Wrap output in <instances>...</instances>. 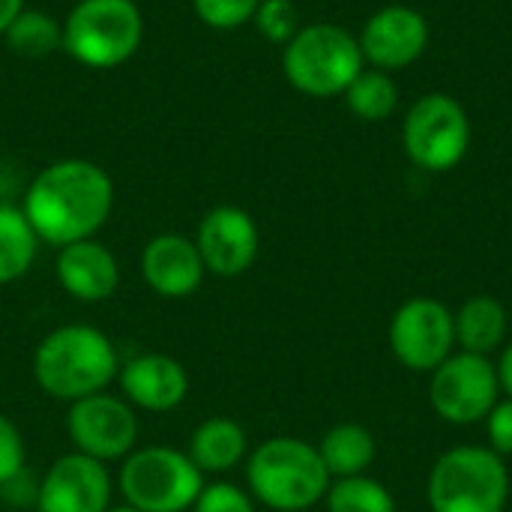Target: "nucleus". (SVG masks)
I'll return each instance as SVG.
<instances>
[{
    "instance_id": "nucleus-1",
    "label": "nucleus",
    "mask_w": 512,
    "mask_h": 512,
    "mask_svg": "<svg viewBox=\"0 0 512 512\" xmlns=\"http://www.w3.org/2000/svg\"><path fill=\"white\" fill-rule=\"evenodd\" d=\"M114 207L111 177L87 159H60L42 168L24 195V216L48 246H69L96 237Z\"/></svg>"
},
{
    "instance_id": "nucleus-2",
    "label": "nucleus",
    "mask_w": 512,
    "mask_h": 512,
    "mask_svg": "<svg viewBox=\"0 0 512 512\" xmlns=\"http://www.w3.org/2000/svg\"><path fill=\"white\" fill-rule=\"evenodd\" d=\"M120 372L114 342L90 324H63L45 333L33 351L36 387L57 402H78L105 393Z\"/></svg>"
},
{
    "instance_id": "nucleus-3",
    "label": "nucleus",
    "mask_w": 512,
    "mask_h": 512,
    "mask_svg": "<svg viewBox=\"0 0 512 512\" xmlns=\"http://www.w3.org/2000/svg\"><path fill=\"white\" fill-rule=\"evenodd\" d=\"M246 492L273 512H306L324 504L333 483L315 444L276 435L246 456Z\"/></svg>"
},
{
    "instance_id": "nucleus-4",
    "label": "nucleus",
    "mask_w": 512,
    "mask_h": 512,
    "mask_svg": "<svg viewBox=\"0 0 512 512\" xmlns=\"http://www.w3.org/2000/svg\"><path fill=\"white\" fill-rule=\"evenodd\" d=\"M512 480L507 459L483 444H459L441 453L426 480L432 512H507Z\"/></svg>"
},
{
    "instance_id": "nucleus-5",
    "label": "nucleus",
    "mask_w": 512,
    "mask_h": 512,
    "mask_svg": "<svg viewBox=\"0 0 512 512\" xmlns=\"http://www.w3.org/2000/svg\"><path fill=\"white\" fill-rule=\"evenodd\" d=\"M123 504L138 512H189L204 489V474L186 450L150 444L120 462Z\"/></svg>"
},
{
    "instance_id": "nucleus-6",
    "label": "nucleus",
    "mask_w": 512,
    "mask_h": 512,
    "mask_svg": "<svg viewBox=\"0 0 512 512\" xmlns=\"http://www.w3.org/2000/svg\"><path fill=\"white\" fill-rule=\"evenodd\" d=\"M282 69L294 90L327 99L345 93L363 72V51L360 42L339 24H306L285 45Z\"/></svg>"
},
{
    "instance_id": "nucleus-7",
    "label": "nucleus",
    "mask_w": 512,
    "mask_h": 512,
    "mask_svg": "<svg viewBox=\"0 0 512 512\" xmlns=\"http://www.w3.org/2000/svg\"><path fill=\"white\" fill-rule=\"evenodd\" d=\"M144 39L135 0H78L63 21V51L90 69L126 63Z\"/></svg>"
},
{
    "instance_id": "nucleus-8",
    "label": "nucleus",
    "mask_w": 512,
    "mask_h": 512,
    "mask_svg": "<svg viewBox=\"0 0 512 512\" xmlns=\"http://www.w3.org/2000/svg\"><path fill=\"white\" fill-rule=\"evenodd\" d=\"M402 141L417 168L432 174L453 171L471 147V120L453 96L426 93L411 105Z\"/></svg>"
},
{
    "instance_id": "nucleus-9",
    "label": "nucleus",
    "mask_w": 512,
    "mask_h": 512,
    "mask_svg": "<svg viewBox=\"0 0 512 512\" xmlns=\"http://www.w3.org/2000/svg\"><path fill=\"white\" fill-rule=\"evenodd\" d=\"M498 402L501 384L492 357L456 351L435 372H429V405L450 426L486 423Z\"/></svg>"
},
{
    "instance_id": "nucleus-10",
    "label": "nucleus",
    "mask_w": 512,
    "mask_h": 512,
    "mask_svg": "<svg viewBox=\"0 0 512 512\" xmlns=\"http://www.w3.org/2000/svg\"><path fill=\"white\" fill-rule=\"evenodd\" d=\"M66 435L75 453H84L102 465L123 462L141 435L138 411L114 393H93L78 399L66 411Z\"/></svg>"
},
{
    "instance_id": "nucleus-11",
    "label": "nucleus",
    "mask_w": 512,
    "mask_h": 512,
    "mask_svg": "<svg viewBox=\"0 0 512 512\" xmlns=\"http://www.w3.org/2000/svg\"><path fill=\"white\" fill-rule=\"evenodd\" d=\"M387 342L393 357L408 372H435L447 357L456 354V324L453 309L435 297L405 300L387 327Z\"/></svg>"
},
{
    "instance_id": "nucleus-12",
    "label": "nucleus",
    "mask_w": 512,
    "mask_h": 512,
    "mask_svg": "<svg viewBox=\"0 0 512 512\" xmlns=\"http://www.w3.org/2000/svg\"><path fill=\"white\" fill-rule=\"evenodd\" d=\"M111 495L114 480L108 465L72 450L54 459L39 480L36 512H108Z\"/></svg>"
},
{
    "instance_id": "nucleus-13",
    "label": "nucleus",
    "mask_w": 512,
    "mask_h": 512,
    "mask_svg": "<svg viewBox=\"0 0 512 512\" xmlns=\"http://www.w3.org/2000/svg\"><path fill=\"white\" fill-rule=\"evenodd\" d=\"M195 246L207 273L219 279H237L258 261L261 234L255 219L243 207L219 204L204 213L195 234Z\"/></svg>"
},
{
    "instance_id": "nucleus-14",
    "label": "nucleus",
    "mask_w": 512,
    "mask_h": 512,
    "mask_svg": "<svg viewBox=\"0 0 512 512\" xmlns=\"http://www.w3.org/2000/svg\"><path fill=\"white\" fill-rule=\"evenodd\" d=\"M117 384H120L123 399L135 411L168 414L186 402L192 381H189L186 366L177 357L147 351V354H135L126 363H120Z\"/></svg>"
},
{
    "instance_id": "nucleus-15",
    "label": "nucleus",
    "mask_w": 512,
    "mask_h": 512,
    "mask_svg": "<svg viewBox=\"0 0 512 512\" xmlns=\"http://www.w3.org/2000/svg\"><path fill=\"white\" fill-rule=\"evenodd\" d=\"M357 42L363 60H369L375 69L393 72L423 57L429 45V24L411 6H384L366 21Z\"/></svg>"
},
{
    "instance_id": "nucleus-16",
    "label": "nucleus",
    "mask_w": 512,
    "mask_h": 512,
    "mask_svg": "<svg viewBox=\"0 0 512 512\" xmlns=\"http://www.w3.org/2000/svg\"><path fill=\"white\" fill-rule=\"evenodd\" d=\"M207 276L201 252L186 234H156L141 249V279L165 300L192 297Z\"/></svg>"
},
{
    "instance_id": "nucleus-17",
    "label": "nucleus",
    "mask_w": 512,
    "mask_h": 512,
    "mask_svg": "<svg viewBox=\"0 0 512 512\" xmlns=\"http://www.w3.org/2000/svg\"><path fill=\"white\" fill-rule=\"evenodd\" d=\"M54 273L60 288L78 303H105L120 288V264L96 237L57 249Z\"/></svg>"
},
{
    "instance_id": "nucleus-18",
    "label": "nucleus",
    "mask_w": 512,
    "mask_h": 512,
    "mask_svg": "<svg viewBox=\"0 0 512 512\" xmlns=\"http://www.w3.org/2000/svg\"><path fill=\"white\" fill-rule=\"evenodd\" d=\"M189 459L204 477H222L246 465L249 456V438L246 429L231 417H207L195 426L189 447Z\"/></svg>"
},
{
    "instance_id": "nucleus-19",
    "label": "nucleus",
    "mask_w": 512,
    "mask_h": 512,
    "mask_svg": "<svg viewBox=\"0 0 512 512\" xmlns=\"http://www.w3.org/2000/svg\"><path fill=\"white\" fill-rule=\"evenodd\" d=\"M456 351L477 354V357H492L507 345L510 336V312L498 297L477 294L468 297L456 312Z\"/></svg>"
},
{
    "instance_id": "nucleus-20",
    "label": "nucleus",
    "mask_w": 512,
    "mask_h": 512,
    "mask_svg": "<svg viewBox=\"0 0 512 512\" xmlns=\"http://www.w3.org/2000/svg\"><path fill=\"white\" fill-rule=\"evenodd\" d=\"M324 468L330 471L333 480H345V477H363L375 456H378V441L375 435L360 426V423H339L333 429L324 432V438L315 444Z\"/></svg>"
},
{
    "instance_id": "nucleus-21",
    "label": "nucleus",
    "mask_w": 512,
    "mask_h": 512,
    "mask_svg": "<svg viewBox=\"0 0 512 512\" xmlns=\"http://www.w3.org/2000/svg\"><path fill=\"white\" fill-rule=\"evenodd\" d=\"M39 237L15 204H0V285L24 279L39 255Z\"/></svg>"
},
{
    "instance_id": "nucleus-22",
    "label": "nucleus",
    "mask_w": 512,
    "mask_h": 512,
    "mask_svg": "<svg viewBox=\"0 0 512 512\" xmlns=\"http://www.w3.org/2000/svg\"><path fill=\"white\" fill-rule=\"evenodd\" d=\"M3 36L9 51L18 57H45L63 48V24L42 9H21Z\"/></svg>"
},
{
    "instance_id": "nucleus-23",
    "label": "nucleus",
    "mask_w": 512,
    "mask_h": 512,
    "mask_svg": "<svg viewBox=\"0 0 512 512\" xmlns=\"http://www.w3.org/2000/svg\"><path fill=\"white\" fill-rule=\"evenodd\" d=\"M348 108L369 123L387 120L399 105V87L384 69H363L345 90Z\"/></svg>"
},
{
    "instance_id": "nucleus-24",
    "label": "nucleus",
    "mask_w": 512,
    "mask_h": 512,
    "mask_svg": "<svg viewBox=\"0 0 512 512\" xmlns=\"http://www.w3.org/2000/svg\"><path fill=\"white\" fill-rule=\"evenodd\" d=\"M324 507L327 512H399L393 492L369 474L333 480Z\"/></svg>"
},
{
    "instance_id": "nucleus-25",
    "label": "nucleus",
    "mask_w": 512,
    "mask_h": 512,
    "mask_svg": "<svg viewBox=\"0 0 512 512\" xmlns=\"http://www.w3.org/2000/svg\"><path fill=\"white\" fill-rule=\"evenodd\" d=\"M252 21L258 33L273 45H288L300 30V15L294 0H261Z\"/></svg>"
},
{
    "instance_id": "nucleus-26",
    "label": "nucleus",
    "mask_w": 512,
    "mask_h": 512,
    "mask_svg": "<svg viewBox=\"0 0 512 512\" xmlns=\"http://www.w3.org/2000/svg\"><path fill=\"white\" fill-rule=\"evenodd\" d=\"M195 15L213 30H234L255 18L261 0H192Z\"/></svg>"
},
{
    "instance_id": "nucleus-27",
    "label": "nucleus",
    "mask_w": 512,
    "mask_h": 512,
    "mask_svg": "<svg viewBox=\"0 0 512 512\" xmlns=\"http://www.w3.org/2000/svg\"><path fill=\"white\" fill-rule=\"evenodd\" d=\"M255 507L258 504L246 489L228 480H216V483H204L198 501L189 512H255Z\"/></svg>"
},
{
    "instance_id": "nucleus-28",
    "label": "nucleus",
    "mask_w": 512,
    "mask_h": 512,
    "mask_svg": "<svg viewBox=\"0 0 512 512\" xmlns=\"http://www.w3.org/2000/svg\"><path fill=\"white\" fill-rule=\"evenodd\" d=\"M24 465H27L24 435L15 426V420L0 411V483L12 480L18 471H24Z\"/></svg>"
},
{
    "instance_id": "nucleus-29",
    "label": "nucleus",
    "mask_w": 512,
    "mask_h": 512,
    "mask_svg": "<svg viewBox=\"0 0 512 512\" xmlns=\"http://www.w3.org/2000/svg\"><path fill=\"white\" fill-rule=\"evenodd\" d=\"M486 438H489V450H495L498 456H512V399H504L492 408V414L486 417Z\"/></svg>"
},
{
    "instance_id": "nucleus-30",
    "label": "nucleus",
    "mask_w": 512,
    "mask_h": 512,
    "mask_svg": "<svg viewBox=\"0 0 512 512\" xmlns=\"http://www.w3.org/2000/svg\"><path fill=\"white\" fill-rule=\"evenodd\" d=\"M36 495H39V480L24 468L18 471L12 480L0 483V501L21 510V507H33L36 510Z\"/></svg>"
},
{
    "instance_id": "nucleus-31",
    "label": "nucleus",
    "mask_w": 512,
    "mask_h": 512,
    "mask_svg": "<svg viewBox=\"0 0 512 512\" xmlns=\"http://www.w3.org/2000/svg\"><path fill=\"white\" fill-rule=\"evenodd\" d=\"M498 354H501V357H498L495 369H498L501 396H504V399H512V342H507Z\"/></svg>"
},
{
    "instance_id": "nucleus-32",
    "label": "nucleus",
    "mask_w": 512,
    "mask_h": 512,
    "mask_svg": "<svg viewBox=\"0 0 512 512\" xmlns=\"http://www.w3.org/2000/svg\"><path fill=\"white\" fill-rule=\"evenodd\" d=\"M21 9H24V0H0V36L6 33V27L15 21Z\"/></svg>"
},
{
    "instance_id": "nucleus-33",
    "label": "nucleus",
    "mask_w": 512,
    "mask_h": 512,
    "mask_svg": "<svg viewBox=\"0 0 512 512\" xmlns=\"http://www.w3.org/2000/svg\"><path fill=\"white\" fill-rule=\"evenodd\" d=\"M108 512H138V510H132V507H126V504H123V507H111Z\"/></svg>"
}]
</instances>
